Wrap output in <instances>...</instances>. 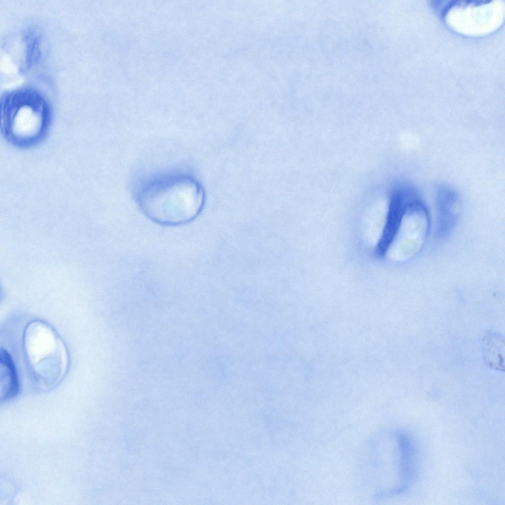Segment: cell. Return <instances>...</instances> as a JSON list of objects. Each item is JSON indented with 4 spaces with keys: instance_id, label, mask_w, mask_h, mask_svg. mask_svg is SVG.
Wrapping results in <instances>:
<instances>
[{
    "instance_id": "obj_1",
    "label": "cell",
    "mask_w": 505,
    "mask_h": 505,
    "mask_svg": "<svg viewBox=\"0 0 505 505\" xmlns=\"http://www.w3.org/2000/svg\"><path fill=\"white\" fill-rule=\"evenodd\" d=\"M136 202L151 221L164 226H177L193 220L204 202L202 187L188 174H161L146 180L137 190Z\"/></svg>"
},
{
    "instance_id": "obj_2",
    "label": "cell",
    "mask_w": 505,
    "mask_h": 505,
    "mask_svg": "<svg viewBox=\"0 0 505 505\" xmlns=\"http://www.w3.org/2000/svg\"><path fill=\"white\" fill-rule=\"evenodd\" d=\"M51 123L50 107L35 90H16L1 99V133L15 147L28 149L38 144L46 137Z\"/></svg>"
},
{
    "instance_id": "obj_3",
    "label": "cell",
    "mask_w": 505,
    "mask_h": 505,
    "mask_svg": "<svg viewBox=\"0 0 505 505\" xmlns=\"http://www.w3.org/2000/svg\"><path fill=\"white\" fill-rule=\"evenodd\" d=\"M1 397L7 400L15 397L19 391V382L15 365L5 350L0 352Z\"/></svg>"
}]
</instances>
